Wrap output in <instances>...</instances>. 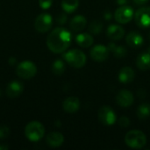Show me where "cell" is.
<instances>
[{
	"label": "cell",
	"mask_w": 150,
	"mask_h": 150,
	"mask_svg": "<svg viewBox=\"0 0 150 150\" xmlns=\"http://www.w3.org/2000/svg\"><path fill=\"white\" fill-rule=\"evenodd\" d=\"M71 42V33L63 27L54 29L47 39V47L54 54L63 53L68 49Z\"/></svg>",
	"instance_id": "6da1fadb"
},
{
	"label": "cell",
	"mask_w": 150,
	"mask_h": 150,
	"mask_svg": "<svg viewBox=\"0 0 150 150\" xmlns=\"http://www.w3.org/2000/svg\"><path fill=\"white\" fill-rule=\"evenodd\" d=\"M125 142L127 146L134 149H142L147 143V137L145 134L140 130H131L127 133L125 136Z\"/></svg>",
	"instance_id": "7a4b0ae2"
},
{
	"label": "cell",
	"mask_w": 150,
	"mask_h": 150,
	"mask_svg": "<svg viewBox=\"0 0 150 150\" xmlns=\"http://www.w3.org/2000/svg\"><path fill=\"white\" fill-rule=\"evenodd\" d=\"M63 58L70 66L76 69L83 68L87 61L85 54L79 49H72L66 52L63 54Z\"/></svg>",
	"instance_id": "3957f363"
},
{
	"label": "cell",
	"mask_w": 150,
	"mask_h": 150,
	"mask_svg": "<svg viewBox=\"0 0 150 150\" xmlns=\"http://www.w3.org/2000/svg\"><path fill=\"white\" fill-rule=\"evenodd\" d=\"M25 137L31 142H39L45 134V128L39 121H31L25 128Z\"/></svg>",
	"instance_id": "277c9868"
},
{
	"label": "cell",
	"mask_w": 150,
	"mask_h": 150,
	"mask_svg": "<svg viewBox=\"0 0 150 150\" xmlns=\"http://www.w3.org/2000/svg\"><path fill=\"white\" fill-rule=\"evenodd\" d=\"M16 72L18 77L28 80L33 78L36 75L37 68L33 62L30 61H24L18 65Z\"/></svg>",
	"instance_id": "5b68a950"
},
{
	"label": "cell",
	"mask_w": 150,
	"mask_h": 150,
	"mask_svg": "<svg viewBox=\"0 0 150 150\" xmlns=\"http://www.w3.org/2000/svg\"><path fill=\"white\" fill-rule=\"evenodd\" d=\"M134 16V11L133 7L129 5H120L114 13L115 20L120 24H127L132 20Z\"/></svg>",
	"instance_id": "8992f818"
},
{
	"label": "cell",
	"mask_w": 150,
	"mask_h": 150,
	"mask_svg": "<svg viewBox=\"0 0 150 150\" xmlns=\"http://www.w3.org/2000/svg\"><path fill=\"white\" fill-rule=\"evenodd\" d=\"M98 120L103 125L112 126L115 124L117 117L115 112L110 106L105 105L98 110Z\"/></svg>",
	"instance_id": "52a82bcc"
},
{
	"label": "cell",
	"mask_w": 150,
	"mask_h": 150,
	"mask_svg": "<svg viewBox=\"0 0 150 150\" xmlns=\"http://www.w3.org/2000/svg\"><path fill=\"white\" fill-rule=\"evenodd\" d=\"M53 25V18L52 16L48 13H42L40 14L35 21H34V27L36 31L39 33H46L50 30Z\"/></svg>",
	"instance_id": "ba28073f"
},
{
	"label": "cell",
	"mask_w": 150,
	"mask_h": 150,
	"mask_svg": "<svg viewBox=\"0 0 150 150\" xmlns=\"http://www.w3.org/2000/svg\"><path fill=\"white\" fill-rule=\"evenodd\" d=\"M134 19L137 25L141 28L150 27V7H142L134 14Z\"/></svg>",
	"instance_id": "9c48e42d"
},
{
	"label": "cell",
	"mask_w": 150,
	"mask_h": 150,
	"mask_svg": "<svg viewBox=\"0 0 150 150\" xmlns=\"http://www.w3.org/2000/svg\"><path fill=\"white\" fill-rule=\"evenodd\" d=\"M109 49L107 47L102 44L96 45L90 52L91 57L96 62H104L109 57Z\"/></svg>",
	"instance_id": "30bf717a"
},
{
	"label": "cell",
	"mask_w": 150,
	"mask_h": 150,
	"mask_svg": "<svg viewBox=\"0 0 150 150\" xmlns=\"http://www.w3.org/2000/svg\"><path fill=\"white\" fill-rule=\"evenodd\" d=\"M134 98L133 93L127 90H122L118 92L116 95V102L117 104L123 108H127L131 106L134 103Z\"/></svg>",
	"instance_id": "8fae6325"
},
{
	"label": "cell",
	"mask_w": 150,
	"mask_h": 150,
	"mask_svg": "<svg viewBox=\"0 0 150 150\" xmlns=\"http://www.w3.org/2000/svg\"><path fill=\"white\" fill-rule=\"evenodd\" d=\"M24 91V86L23 83H20L19 81H11L6 87V95L9 98H17L22 94Z\"/></svg>",
	"instance_id": "7c38bea8"
},
{
	"label": "cell",
	"mask_w": 150,
	"mask_h": 150,
	"mask_svg": "<svg viewBox=\"0 0 150 150\" xmlns=\"http://www.w3.org/2000/svg\"><path fill=\"white\" fill-rule=\"evenodd\" d=\"M126 41L127 45L132 48L141 47L144 43V39L142 35L137 32H130L126 38Z\"/></svg>",
	"instance_id": "4fadbf2b"
},
{
	"label": "cell",
	"mask_w": 150,
	"mask_h": 150,
	"mask_svg": "<svg viewBox=\"0 0 150 150\" xmlns=\"http://www.w3.org/2000/svg\"><path fill=\"white\" fill-rule=\"evenodd\" d=\"M63 110L68 113H74L80 108V101L76 97H69L62 103Z\"/></svg>",
	"instance_id": "5bb4252c"
},
{
	"label": "cell",
	"mask_w": 150,
	"mask_h": 150,
	"mask_svg": "<svg viewBox=\"0 0 150 150\" xmlns=\"http://www.w3.org/2000/svg\"><path fill=\"white\" fill-rule=\"evenodd\" d=\"M106 34L112 40H120L124 37L125 30L120 25H110L107 28Z\"/></svg>",
	"instance_id": "9a60e30c"
},
{
	"label": "cell",
	"mask_w": 150,
	"mask_h": 150,
	"mask_svg": "<svg viewBox=\"0 0 150 150\" xmlns=\"http://www.w3.org/2000/svg\"><path fill=\"white\" fill-rule=\"evenodd\" d=\"M135 73L134 69L130 67H123L119 73V80L122 83H132L134 79Z\"/></svg>",
	"instance_id": "2e32d148"
},
{
	"label": "cell",
	"mask_w": 150,
	"mask_h": 150,
	"mask_svg": "<svg viewBox=\"0 0 150 150\" xmlns=\"http://www.w3.org/2000/svg\"><path fill=\"white\" fill-rule=\"evenodd\" d=\"M47 143L52 148H58L62 145L64 142V137L61 133L58 132H52L47 134Z\"/></svg>",
	"instance_id": "e0dca14e"
},
{
	"label": "cell",
	"mask_w": 150,
	"mask_h": 150,
	"mask_svg": "<svg viewBox=\"0 0 150 150\" xmlns=\"http://www.w3.org/2000/svg\"><path fill=\"white\" fill-rule=\"evenodd\" d=\"M86 25H87V20H86L85 17L83 15L75 16L71 19L70 24H69L71 30H73L75 32H80V31L83 30L85 28Z\"/></svg>",
	"instance_id": "ac0fdd59"
},
{
	"label": "cell",
	"mask_w": 150,
	"mask_h": 150,
	"mask_svg": "<svg viewBox=\"0 0 150 150\" xmlns=\"http://www.w3.org/2000/svg\"><path fill=\"white\" fill-rule=\"evenodd\" d=\"M136 65L141 70H148L150 69V53L144 52L138 55L136 59Z\"/></svg>",
	"instance_id": "d6986e66"
},
{
	"label": "cell",
	"mask_w": 150,
	"mask_h": 150,
	"mask_svg": "<svg viewBox=\"0 0 150 150\" xmlns=\"http://www.w3.org/2000/svg\"><path fill=\"white\" fill-rule=\"evenodd\" d=\"M76 42L82 47L87 48L90 47L93 42H94V39L93 37L90 34V33H80L78 35H76Z\"/></svg>",
	"instance_id": "ffe728a7"
},
{
	"label": "cell",
	"mask_w": 150,
	"mask_h": 150,
	"mask_svg": "<svg viewBox=\"0 0 150 150\" xmlns=\"http://www.w3.org/2000/svg\"><path fill=\"white\" fill-rule=\"evenodd\" d=\"M108 49L113 53V55L117 58H122L125 57L127 54V50L125 47L122 46H116L115 43L111 42L108 44Z\"/></svg>",
	"instance_id": "44dd1931"
},
{
	"label": "cell",
	"mask_w": 150,
	"mask_h": 150,
	"mask_svg": "<svg viewBox=\"0 0 150 150\" xmlns=\"http://www.w3.org/2000/svg\"><path fill=\"white\" fill-rule=\"evenodd\" d=\"M79 6V0H62V8L67 13L74 12Z\"/></svg>",
	"instance_id": "7402d4cb"
},
{
	"label": "cell",
	"mask_w": 150,
	"mask_h": 150,
	"mask_svg": "<svg viewBox=\"0 0 150 150\" xmlns=\"http://www.w3.org/2000/svg\"><path fill=\"white\" fill-rule=\"evenodd\" d=\"M137 116L140 120H146L150 117V105L147 103L142 104L137 109Z\"/></svg>",
	"instance_id": "603a6c76"
},
{
	"label": "cell",
	"mask_w": 150,
	"mask_h": 150,
	"mask_svg": "<svg viewBox=\"0 0 150 150\" xmlns=\"http://www.w3.org/2000/svg\"><path fill=\"white\" fill-rule=\"evenodd\" d=\"M52 71L55 75H62L65 71V64L63 61L60 59L54 61L52 64Z\"/></svg>",
	"instance_id": "cb8c5ba5"
},
{
	"label": "cell",
	"mask_w": 150,
	"mask_h": 150,
	"mask_svg": "<svg viewBox=\"0 0 150 150\" xmlns=\"http://www.w3.org/2000/svg\"><path fill=\"white\" fill-rule=\"evenodd\" d=\"M102 29H103V25H102L101 22H99L98 20L91 22L89 25V31L94 34H98L99 33L102 32Z\"/></svg>",
	"instance_id": "d4e9b609"
},
{
	"label": "cell",
	"mask_w": 150,
	"mask_h": 150,
	"mask_svg": "<svg viewBox=\"0 0 150 150\" xmlns=\"http://www.w3.org/2000/svg\"><path fill=\"white\" fill-rule=\"evenodd\" d=\"M53 0H39V5L43 10H47L51 7Z\"/></svg>",
	"instance_id": "484cf974"
},
{
	"label": "cell",
	"mask_w": 150,
	"mask_h": 150,
	"mask_svg": "<svg viewBox=\"0 0 150 150\" xmlns=\"http://www.w3.org/2000/svg\"><path fill=\"white\" fill-rule=\"evenodd\" d=\"M10 134V129L5 127V126H2L0 127V139H5L9 136Z\"/></svg>",
	"instance_id": "4316f807"
},
{
	"label": "cell",
	"mask_w": 150,
	"mask_h": 150,
	"mask_svg": "<svg viewBox=\"0 0 150 150\" xmlns=\"http://www.w3.org/2000/svg\"><path fill=\"white\" fill-rule=\"evenodd\" d=\"M119 124H120V126H121V127H127L130 126V120H129L127 117L123 116V117H121V118L120 119Z\"/></svg>",
	"instance_id": "83f0119b"
},
{
	"label": "cell",
	"mask_w": 150,
	"mask_h": 150,
	"mask_svg": "<svg viewBox=\"0 0 150 150\" xmlns=\"http://www.w3.org/2000/svg\"><path fill=\"white\" fill-rule=\"evenodd\" d=\"M56 21H57V23L60 24V25H64V24L66 23V21H67V16H66L65 14H60V15L57 17Z\"/></svg>",
	"instance_id": "f1b7e54d"
},
{
	"label": "cell",
	"mask_w": 150,
	"mask_h": 150,
	"mask_svg": "<svg viewBox=\"0 0 150 150\" xmlns=\"http://www.w3.org/2000/svg\"><path fill=\"white\" fill-rule=\"evenodd\" d=\"M137 5H142V4H147L149 0H133Z\"/></svg>",
	"instance_id": "f546056e"
},
{
	"label": "cell",
	"mask_w": 150,
	"mask_h": 150,
	"mask_svg": "<svg viewBox=\"0 0 150 150\" xmlns=\"http://www.w3.org/2000/svg\"><path fill=\"white\" fill-rule=\"evenodd\" d=\"M127 2H128V0H117V3L120 5H125L127 4Z\"/></svg>",
	"instance_id": "4dcf8cb0"
},
{
	"label": "cell",
	"mask_w": 150,
	"mask_h": 150,
	"mask_svg": "<svg viewBox=\"0 0 150 150\" xmlns=\"http://www.w3.org/2000/svg\"><path fill=\"white\" fill-rule=\"evenodd\" d=\"M9 62H10V64H11V65H13V64H15V63H16V59H15V58H13V57H11V58H10V60H9Z\"/></svg>",
	"instance_id": "1f68e13d"
},
{
	"label": "cell",
	"mask_w": 150,
	"mask_h": 150,
	"mask_svg": "<svg viewBox=\"0 0 150 150\" xmlns=\"http://www.w3.org/2000/svg\"><path fill=\"white\" fill-rule=\"evenodd\" d=\"M105 19H110V18H111V14H110V13L105 14Z\"/></svg>",
	"instance_id": "d6a6232c"
},
{
	"label": "cell",
	"mask_w": 150,
	"mask_h": 150,
	"mask_svg": "<svg viewBox=\"0 0 150 150\" xmlns=\"http://www.w3.org/2000/svg\"><path fill=\"white\" fill-rule=\"evenodd\" d=\"M8 149V147L6 146H0V150H6Z\"/></svg>",
	"instance_id": "836d02e7"
},
{
	"label": "cell",
	"mask_w": 150,
	"mask_h": 150,
	"mask_svg": "<svg viewBox=\"0 0 150 150\" xmlns=\"http://www.w3.org/2000/svg\"><path fill=\"white\" fill-rule=\"evenodd\" d=\"M149 40H150V33H149Z\"/></svg>",
	"instance_id": "e575fe53"
}]
</instances>
